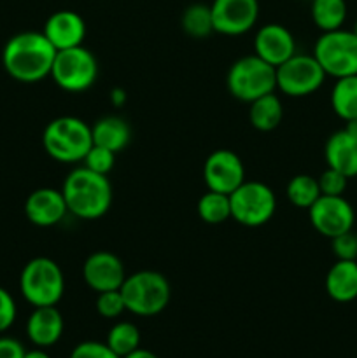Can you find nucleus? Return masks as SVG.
Listing matches in <instances>:
<instances>
[{
	"label": "nucleus",
	"mask_w": 357,
	"mask_h": 358,
	"mask_svg": "<svg viewBox=\"0 0 357 358\" xmlns=\"http://www.w3.org/2000/svg\"><path fill=\"white\" fill-rule=\"evenodd\" d=\"M55 56L56 49L42 31H21L4 45L2 65L18 83L35 84L51 76Z\"/></svg>",
	"instance_id": "f257e3e1"
},
{
	"label": "nucleus",
	"mask_w": 357,
	"mask_h": 358,
	"mask_svg": "<svg viewBox=\"0 0 357 358\" xmlns=\"http://www.w3.org/2000/svg\"><path fill=\"white\" fill-rule=\"evenodd\" d=\"M63 198L72 215L84 220H97L112 205V185L105 175L79 166L66 175L63 182Z\"/></svg>",
	"instance_id": "f03ea898"
},
{
	"label": "nucleus",
	"mask_w": 357,
	"mask_h": 358,
	"mask_svg": "<svg viewBox=\"0 0 357 358\" xmlns=\"http://www.w3.org/2000/svg\"><path fill=\"white\" fill-rule=\"evenodd\" d=\"M44 150L59 163H79L93 147L91 126L74 115L56 117L42 135Z\"/></svg>",
	"instance_id": "7ed1b4c3"
},
{
	"label": "nucleus",
	"mask_w": 357,
	"mask_h": 358,
	"mask_svg": "<svg viewBox=\"0 0 357 358\" xmlns=\"http://www.w3.org/2000/svg\"><path fill=\"white\" fill-rule=\"evenodd\" d=\"M126 311L136 317L160 315L170 303L172 289L161 273L144 269L126 276L121 289Z\"/></svg>",
	"instance_id": "20e7f679"
},
{
	"label": "nucleus",
	"mask_w": 357,
	"mask_h": 358,
	"mask_svg": "<svg viewBox=\"0 0 357 358\" xmlns=\"http://www.w3.org/2000/svg\"><path fill=\"white\" fill-rule=\"evenodd\" d=\"M20 290L34 308L56 306L65 292V276L58 262L49 257H35L21 271Z\"/></svg>",
	"instance_id": "39448f33"
},
{
	"label": "nucleus",
	"mask_w": 357,
	"mask_h": 358,
	"mask_svg": "<svg viewBox=\"0 0 357 358\" xmlns=\"http://www.w3.org/2000/svg\"><path fill=\"white\" fill-rule=\"evenodd\" d=\"M226 84L231 96L251 103L265 94L275 93L276 69L255 55L244 56L231 65Z\"/></svg>",
	"instance_id": "423d86ee"
},
{
	"label": "nucleus",
	"mask_w": 357,
	"mask_h": 358,
	"mask_svg": "<svg viewBox=\"0 0 357 358\" xmlns=\"http://www.w3.org/2000/svg\"><path fill=\"white\" fill-rule=\"evenodd\" d=\"M314 56L326 76L335 79L357 76V35L352 30L322 31L315 42Z\"/></svg>",
	"instance_id": "0eeeda50"
},
{
	"label": "nucleus",
	"mask_w": 357,
	"mask_h": 358,
	"mask_svg": "<svg viewBox=\"0 0 357 358\" xmlns=\"http://www.w3.org/2000/svg\"><path fill=\"white\" fill-rule=\"evenodd\" d=\"M231 219L245 227L265 226L276 210L275 192L258 180H245L230 194Z\"/></svg>",
	"instance_id": "6e6552de"
},
{
	"label": "nucleus",
	"mask_w": 357,
	"mask_h": 358,
	"mask_svg": "<svg viewBox=\"0 0 357 358\" xmlns=\"http://www.w3.org/2000/svg\"><path fill=\"white\" fill-rule=\"evenodd\" d=\"M51 77L62 90L80 93L90 90L98 77V62L84 45L56 51Z\"/></svg>",
	"instance_id": "1a4fd4ad"
},
{
	"label": "nucleus",
	"mask_w": 357,
	"mask_h": 358,
	"mask_svg": "<svg viewBox=\"0 0 357 358\" xmlns=\"http://www.w3.org/2000/svg\"><path fill=\"white\" fill-rule=\"evenodd\" d=\"M326 72L314 55L296 52L276 66V90L293 98H303L315 93L324 84Z\"/></svg>",
	"instance_id": "9d476101"
},
{
	"label": "nucleus",
	"mask_w": 357,
	"mask_h": 358,
	"mask_svg": "<svg viewBox=\"0 0 357 358\" xmlns=\"http://www.w3.org/2000/svg\"><path fill=\"white\" fill-rule=\"evenodd\" d=\"M308 217L314 229L329 240L352 231L356 222V212L343 196L321 194L317 201L308 208Z\"/></svg>",
	"instance_id": "9b49d317"
},
{
	"label": "nucleus",
	"mask_w": 357,
	"mask_h": 358,
	"mask_svg": "<svg viewBox=\"0 0 357 358\" xmlns=\"http://www.w3.org/2000/svg\"><path fill=\"white\" fill-rule=\"evenodd\" d=\"M203 180L209 191L231 194L245 182L244 163L233 150H214L203 164Z\"/></svg>",
	"instance_id": "f8f14e48"
},
{
	"label": "nucleus",
	"mask_w": 357,
	"mask_h": 358,
	"mask_svg": "<svg viewBox=\"0 0 357 358\" xmlns=\"http://www.w3.org/2000/svg\"><path fill=\"white\" fill-rule=\"evenodd\" d=\"M214 31L223 35H244L259 16L258 0H214L210 3Z\"/></svg>",
	"instance_id": "ddd939ff"
},
{
	"label": "nucleus",
	"mask_w": 357,
	"mask_h": 358,
	"mask_svg": "<svg viewBox=\"0 0 357 358\" xmlns=\"http://www.w3.org/2000/svg\"><path fill=\"white\" fill-rule=\"evenodd\" d=\"M83 276L86 285L93 292H107V290H119L126 280L125 264L118 255L111 252H94L86 259L83 266Z\"/></svg>",
	"instance_id": "4468645a"
},
{
	"label": "nucleus",
	"mask_w": 357,
	"mask_h": 358,
	"mask_svg": "<svg viewBox=\"0 0 357 358\" xmlns=\"http://www.w3.org/2000/svg\"><path fill=\"white\" fill-rule=\"evenodd\" d=\"M254 55L276 69L290 56L296 55L294 35L284 24H265L259 28L254 37Z\"/></svg>",
	"instance_id": "2eb2a0df"
},
{
	"label": "nucleus",
	"mask_w": 357,
	"mask_h": 358,
	"mask_svg": "<svg viewBox=\"0 0 357 358\" xmlns=\"http://www.w3.org/2000/svg\"><path fill=\"white\" fill-rule=\"evenodd\" d=\"M66 203L58 189L41 187L31 192L24 201V215L34 226L52 227L65 219Z\"/></svg>",
	"instance_id": "dca6fc26"
},
{
	"label": "nucleus",
	"mask_w": 357,
	"mask_h": 358,
	"mask_svg": "<svg viewBox=\"0 0 357 358\" xmlns=\"http://www.w3.org/2000/svg\"><path fill=\"white\" fill-rule=\"evenodd\" d=\"M42 34L56 51H63V49L83 45L86 37V23L76 10H56L48 17Z\"/></svg>",
	"instance_id": "f3484780"
},
{
	"label": "nucleus",
	"mask_w": 357,
	"mask_h": 358,
	"mask_svg": "<svg viewBox=\"0 0 357 358\" xmlns=\"http://www.w3.org/2000/svg\"><path fill=\"white\" fill-rule=\"evenodd\" d=\"M63 334V317L56 306L34 308L27 322V336L38 348L56 345Z\"/></svg>",
	"instance_id": "a211bd4d"
},
{
	"label": "nucleus",
	"mask_w": 357,
	"mask_h": 358,
	"mask_svg": "<svg viewBox=\"0 0 357 358\" xmlns=\"http://www.w3.org/2000/svg\"><path fill=\"white\" fill-rule=\"evenodd\" d=\"M324 157L329 168L340 171L346 178L357 177V138L345 129L329 136L324 147Z\"/></svg>",
	"instance_id": "6ab92c4d"
},
{
	"label": "nucleus",
	"mask_w": 357,
	"mask_h": 358,
	"mask_svg": "<svg viewBox=\"0 0 357 358\" xmlns=\"http://www.w3.org/2000/svg\"><path fill=\"white\" fill-rule=\"evenodd\" d=\"M326 292L336 303L357 299V261H336L326 275Z\"/></svg>",
	"instance_id": "aec40b11"
},
{
	"label": "nucleus",
	"mask_w": 357,
	"mask_h": 358,
	"mask_svg": "<svg viewBox=\"0 0 357 358\" xmlns=\"http://www.w3.org/2000/svg\"><path fill=\"white\" fill-rule=\"evenodd\" d=\"M91 136H93V145L104 147V149L118 154L126 149L132 131L125 119L118 117V115H107V117L98 119L91 126Z\"/></svg>",
	"instance_id": "412c9836"
},
{
	"label": "nucleus",
	"mask_w": 357,
	"mask_h": 358,
	"mask_svg": "<svg viewBox=\"0 0 357 358\" xmlns=\"http://www.w3.org/2000/svg\"><path fill=\"white\" fill-rule=\"evenodd\" d=\"M282 101L275 93L265 94V96L251 101L248 121L258 131H273L282 121Z\"/></svg>",
	"instance_id": "4be33fe9"
},
{
	"label": "nucleus",
	"mask_w": 357,
	"mask_h": 358,
	"mask_svg": "<svg viewBox=\"0 0 357 358\" xmlns=\"http://www.w3.org/2000/svg\"><path fill=\"white\" fill-rule=\"evenodd\" d=\"M331 107L343 121L357 117V76L336 79L331 91Z\"/></svg>",
	"instance_id": "5701e85b"
},
{
	"label": "nucleus",
	"mask_w": 357,
	"mask_h": 358,
	"mask_svg": "<svg viewBox=\"0 0 357 358\" xmlns=\"http://www.w3.org/2000/svg\"><path fill=\"white\" fill-rule=\"evenodd\" d=\"M312 20L322 31H332L343 27L346 20L345 0H312Z\"/></svg>",
	"instance_id": "b1692460"
},
{
	"label": "nucleus",
	"mask_w": 357,
	"mask_h": 358,
	"mask_svg": "<svg viewBox=\"0 0 357 358\" xmlns=\"http://www.w3.org/2000/svg\"><path fill=\"white\" fill-rule=\"evenodd\" d=\"M198 215L203 222L210 226L226 222L227 219H231L230 194L216 191L205 192L198 201Z\"/></svg>",
	"instance_id": "393cba45"
},
{
	"label": "nucleus",
	"mask_w": 357,
	"mask_h": 358,
	"mask_svg": "<svg viewBox=\"0 0 357 358\" xmlns=\"http://www.w3.org/2000/svg\"><path fill=\"white\" fill-rule=\"evenodd\" d=\"M287 199L293 203L296 208L308 210L321 196L318 180L312 175H296L289 180L286 189Z\"/></svg>",
	"instance_id": "a878e982"
},
{
	"label": "nucleus",
	"mask_w": 357,
	"mask_h": 358,
	"mask_svg": "<svg viewBox=\"0 0 357 358\" xmlns=\"http://www.w3.org/2000/svg\"><path fill=\"white\" fill-rule=\"evenodd\" d=\"M105 343L115 355L122 358L140 348V331L132 322H118L108 331Z\"/></svg>",
	"instance_id": "bb28decb"
},
{
	"label": "nucleus",
	"mask_w": 357,
	"mask_h": 358,
	"mask_svg": "<svg viewBox=\"0 0 357 358\" xmlns=\"http://www.w3.org/2000/svg\"><path fill=\"white\" fill-rule=\"evenodd\" d=\"M182 30L192 38H206L214 31L212 13L210 6L205 3H192L182 14Z\"/></svg>",
	"instance_id": "cd10ccee"
},
{
	"label": "nucleus",
	"mask_w": 357,
	"mask_h": 358,
	"mask_svg": "<svg viewBox=\"0 0 357 358\" xmlns=\"http://www.w3.org/2000/svg\"><path fill=\"white\" fill-rule=\"evenodd\" d=\"M83 166H86L88 170L94 171V173H100L107 177L112 171L115 164V154L112 150L104 149V147L93 145L83 159Z\"/></svg>",
	"instance_id": "c85d7f7f"
},
{
	"label": "nucleus",
	"mask_w": 357,
	"mask_h": 358,
	"mask_svg": "<svg viewBox=\"0 0 357 358\" xmlns=\"http://www.w3.org/2000/svg\"><path fill=\"white\" fill-rule=\"evenodd\" d=\"M97 311L100 317L112 320V318H119L126 311L125 299H122L121 290H107V292H100L97 297Z\"/></svg>",
	"instance_id": "c756f323"
},
{
	"label": "nucleus",
	"mask_w": 357,
	"mask_h": 358,
	"mask_svg": "<svg viewBox=\"0 0 357 358\" xmlns=\"http://www.w3.org/2000/svg\"><path fill=\"white\" fill-rule=\"evenodd\" d=\"M331 248L336 261H357V234L349 231L331 238Z\"/></svg>",
	"instance_id": "7c9ffc66"
},
{
	"label": "nucleus",
	"mask_w": 357,
	"mask_h": 358,
	"mask_svg": "<svg viewBox=\"0 0 357 358\" xmlns=\"http://www.w3.org/2000/svg\"><path fill=\"white\" fill-rule=\"evenodd\" d=\"M318 180V187H321V194L324 196H343L345 192L346 184H349V178L345 177L340 171L332 170V168L328 166V170L322 171Z\"/></svg>",
	"instance_id": "2f4dec72"
},
{
	"label": "nucleus",
	"mask_w": 357,
	"mask_h": 358,
	"mask_svg": "<svg viewBox=\"0 0 357 358\" xmlns=\"http://www.w3.org/2000/svg\"><path fill=\"white\" fill-rule=\"evenodd\" d=\"M70 358H121L115 355L107 343L98 341H84L79 343L70 353Z\"/></svg>",
	"instance_id": "473e14b6"
},
{
	"label": "nucleus",
	"mask_w": 357,
	"mask_h": 358,
	"mask_svg": "<svg viewBox=\"0 0 357 358\" xmlns=\"http://www.w3.org/2000/svg\"><path fill=\"white\" fill-rule=\"evenodd\" d=\"M16 303L4 287H0V332H6L16 320Z\"/></svg>",
	"instance_id": "72a5a7b5"
},
{
	"label": "nucleus",
	"mask_w": 357,
	"mask_h": 358,
	"mask_svg": "<svg viewBox=\"0 0 357 358\" xmlns=\"http://www.w3.org/2000/svg\"><path fill=\"white\" fill-rule=\"evenodd\" d=\"M24 348L13 338H0V358H23Z\"/></svg>",
	"instance_id": "f704fd0d"
},
{
	"label": "nucleus",
	"mask_w": 357,
	"mask_h": 358,
	"mask_svg": "<svg viewBox=\"0 0 357 358\" xmlns=\"http://www.w3.org/2000/svg\"><path fill=\"white\" fill-rule=\"evenodd\" d=\"M122 358H160L156 353L149 352V350H144V348H136L135 352H132L130 355L122 357Z\"/></svg>",
	"instance_id": "c9c22d12"
},
{
	"label": "nucleus",
	"mask_w": 357,
	"mask_h": 358,
	"mask_svg": "<svg viewBox=\"0 0 357 358\" xmlns=\"http://www.w3.org/2000/svg\"><path fill=\"white\" fill-rule=\"evenodd\" d=\"M345 131L349 133V135H352L354 138H357V117L356 119H350V121H345Z\"/></svg>",
	"instance_id": "e433bc0d"
},
{
	"label": "nucleus",
	"mask_w": 357,
	"mask_h": 358,
	"mask_svg": "<svg viewBox=\"0 0 357 358\" xmlns=\"http://www.w3.org/2000/svg\"><path fill=\"white\" fill-rule=\"evenodd\" d=\"M23 358H51V357H49L48 353L42 352V350L38 348V350H31V352H27V353H24Z\"/></svg>",
	"instance_id": "4c0bfd02"
},
{
	"label": "nucleus",
	"mask_w": 357,
	"mask_h": 358,
	"mask_svg": "<svg viewBox=\"0 0 357 358\" xmlns=\"http://www.w3.org/2000/svg\"><path fill=\"white\" fill-rule=\"evenodd\" d=\"M352 31H354V34H356V35H357V21H356V24H354V28H352Z\"/></svg>",
	"instance_id": "58836bf2"
},
{
	"label": "nucleus",
	"mask_w": 357,
	"mask_h": 358,
	"mask_svg": "<svg viewBox=\"0 0 357 358\" xmlns=\"http://www.w3.org/2000/svg\"><path fill=\"white\" fill-rule=\"evenodd\" d=\"M356 234H357V233H356Z\"/></svg>",
	"instance_id": "ea45409f"
}]
</instances>
